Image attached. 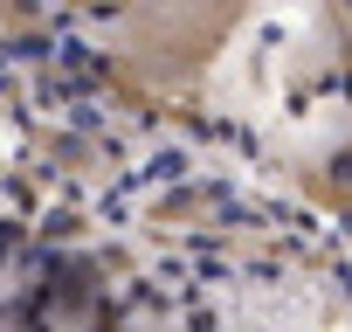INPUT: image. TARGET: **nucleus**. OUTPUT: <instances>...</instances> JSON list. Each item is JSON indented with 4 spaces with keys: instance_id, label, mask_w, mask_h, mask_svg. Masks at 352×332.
<instances>
[{
    "instance_id": "1",
    "label": "nucleus",
    "mask_w": 352,
    "mask_h": 332,
    "mask_svg": "<svg viewBox=\"0 0 352 332\" xmlns=\"http://www.w3.org/2000/svg\"><path fill=\"white\" fill-rule=\"evenodd\" d=\"M338 8H345V14H352V0H338Z\"/></svg>"
}]
</instances>
